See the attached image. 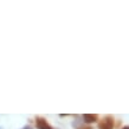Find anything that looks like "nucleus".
I'll return each mask as SVG.
<instances>
[{
  "label": "nucleus",
  "mask_w": 129,
  "mask_h": 129,
  "mask_svg": "<svg viewBox=\"0 0 129 129\" xmlns=\"http://www.w3.org/2000/svg\"><path fill=\"white\" fill-rule=\"evenodd\" d=\"M100 129H113L114 128V118L111 116H106L103 121L98 124Z\"/></svg>",
  "instance_id": "f257e3e1"
},
{
  "label": "nucleus",
  "mask_w": 129,
  "mask_h": 129,
  "mask_svg": "<svg viewBox=\"0 0 129 129\" xmlns=\"http://www.w3.org/2000/svg\"><path fill=\"white\" fill-rule=\"evenodd\" d=\"M36 125H37L38 129H53L44 118H42V117L36 118Z\"/></svg>",
  "instance_id": "f03ea898"
},
{
  "label": "nucleus",
  "mask_w": 129,
  "mask_h": 129,
  "mask_svg": "<svg viewBox=\"0 0 129 129\" xmlns=\"http://www.w3.org/2000/svg\"><path fill=\"white\" fill-rule=\"evenodd\" d=\"M97 115H94V114H84L83 115V121L85 123H94L97 121Z\"/></svg>",
  "instance_id": "7ed1b4c3"
},
{
  "label": "nucleus",
  "mask_w": 129,
  "mask_h": 129,
  "mask_svg": "<svg viewBox=\"0 0 129 129\" xmlns=\"http://www.w3.org/2000/svg\"><path fill=\"white\" fill-rule=\"evenodd\" d=\"M78 129H92L91 127H78Z\"/></svg>",
  "instance_id": "20e7f679"
},
{
  "label": "nucleus",
  "mask_w": 129,
  "mask_h": 129,
  "mask_svg": "<svg viewBox=\"0 0 129 129\" xmlns=\"http://www.w3.org/2000/svg\"><path fill=\"white\" fill-rule=\"evenodd\" d=\"M23 129H33V128H32L31 125H25V127H24Z\"/></svg>",
  "instance_id": "39448f33"
},
{
  "label": "nucleus",
  "mask_w": 129,
  "mask_h": 129,
  "mask_svg": "<svg viewBox=\"0 0 129 129\" xmlns=\"http://www.w3.org/2000/svg\"><path fill=\"white\" fill-rule=\"evenodd\" d=\"M122 129H129V127H128V125H125V127H123Z\"/></svg>",
  "instance_id": "423d86ee"
},
{
  "label": "nucleus",
  "mask_w": 129,
  "mask_h": 129,
  "mask_svg": "<svg viewBox=\"0 0 129 129\" xmlns=\"http://www.w3.org/2000/svg\"><path fill=\"white\" fill-rule=\"evenodd\" d=\"M0 129H3V127H0Z\"/></svg>",
  "instance_id": "0eeeda50"
}]
</instances>
